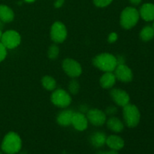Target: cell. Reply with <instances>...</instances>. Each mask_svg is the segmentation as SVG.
<instances>
[{"label":"cell","instance_id":"1","mask_svg":"<svg viewBox=\"0 0 154 154\" xmlns=\"http://www.w3.org/2000/svg\"><path fill=\"white\" fill-rule=\"evenodd\" d=\"M1 147L5 153L16 154L22 148V140L17 133L10 132L3 138Z\"/></svg>","mask_w":154,"mask_h":154},{"label":"cell","instance_id":"2","mask_svg":"<svg viewBox=\"0 0 154 154\" xmlns=\"http://www.w3.org/2000/svg\"><path fill=\"white\" fill-rule=\"evenodd\" d=\"M93 63L96 68L104 72H113L117 66V58L113 54L103 53L96 56Z\"/></svg>","mask_w":154,"mask_h":154},{"label":"cell","instance_id":"3","mask_svg":"<svg viewBox=\"0 0 154 154\" xmlns=\"http://www.w3.org/2000/svg\"><path fill=\"white\" fill-rule=\"evenodd\" d=\"M139 11L133 7H127L124 8L120 15V26L125 29L133 28L139 20Z\"/></svg>","mask_w":154,"mask_h":154},{"label":"cell","instance_id":"4","mask_svg":"<svg viewBox=\"0 0 154 154\" xmlns=\"http://www.w3.org/2000/svg\"><path fill=\"white\" fill-rule=\"evenodd\" d=\"M123 108V116L126 126L129 128L138 126L141 119V114L137 106L129 103Z\"/></svg>","mask_w":154,"mask_h":154},{"label":"cell","instance_id":"5","mask_svg":"<svg viewBox=\"0 0 154 154\" xmlns=\"http://www.w3.org/2000/svg\"><path fill=\"white\" fill-rule=\"evenodd\" d=\"M52 103L56 106L61 108H67L72 102V97L70 93L63 89L54 90L51 96Z\"/></svg>","mask_w":154,"mask_h":154},{"label":"cell","instance_id":"6","mask_svg":"<svg viewBox=\"0 0 154 154\" xmlns=\"http://www.w3.org/2000/svg\"><path fill=\"white\" fill-rule=\"evenodd\" d=\"M51 38L54 42L57 44L63 43L67 38V29L60 21H57L54 23L51 28Z\"/></svg>","mask_w":154,"mask_h":154},{"label":"cell","instance_id":"7","mask_svg":"<svg viewBox=\"0 0 154 154\" xmlns=\"http://www.w3.org/2000/svg\"><path fill=\"white\" fill-rule=\"evenodd\" d=\"M21 37L19 33L14 30H8L2 33L1 38V43L6 49H14L20 44Z\"/></svg>","mask_w":154,"mask_h":154},{"label":"cell","instance_id":"8","mask_svg":"<svg viewBox=\"0 0 154 154\" xmlns=\"http://www.w3.org/2000/svg\"><path fill=\"white\" fill-rule=\"evenodd\" d=\"M62 66L65 73L70 78H77L82 73V67L81 64L73 59H65L62 63Z\"/></svg>","mask_w":154,"mask_h":154},{"label":"cell","instance_id":"9","mask_svg":"<svg viewBox=\"0 0 154 154\" xmlns=\"http://www.w3.org/2000/svg\"><path fill=\"white\" fill-rule=\"evenodd\" d=\"M87 117L88 121L95 126H102L106 123V114L99 109H90L87 111Z\"/></svg>","mask_w":154,"mask_h":154},{"label":"cell","instance_id":"10","mask_svg":"<svg viewBox=\"0 0 154 154\" xmlns=\"http://www.w3.org/2000/svg\"><path fill=\"white\" fill-rule=\"evenodd\" d=\"M114 74L116 78L121 82L128 83L130 82L133 79V73L132 71L126 65H117L114 71Z\"/></svg>","mask_w":154,"mask_h":154},{"label":"cell","instance_id":"11","mask_svg":"<svg viewBox=\"0 0 154 154\" xmlns=\"http://www.w3.org/2000/svg\"><path fill=\"white\" fill-rule=\"evenodd\" d=\"M110 95H111V97L113 101L118 106L124 107L125 105H128L130 101L129 95L125 90H121V89H112L110 92Z\"/></svg>","mask_w":154,"mask_h":154},{"label":"cell","instance_id":"12","mask_svg":"<svg viewBox=\"0 0 154 154\" xmlns=\"http://www.w3.org/2000/svg\"><path fill=\"white\" fill-rule=\"evenodd\" d=\"M88 120L87 116L82 112H74L72 119V125L76 130L84 131L88 126Z\"/></svg>","mask_w":154,"mask_h":154},{"label":"cell","instance_id":"13","mask_svg":"<svg viewBox=\"0 0 154 154\" xmlns=\"http://www.w3.org/2000/svg\"><path fill=\"white\" fill-rule=\"evenodd\" d=\"M105 144L108 146L109 148L114 150H121L123 148L125 145L124 140L121 138V137L118 136L116 135H110V136L107 137L106 143Z\"/></svg>","mask_w":154,"mask_h":154},{"label":"cell","instance_id":"14","mask_svg":"<svg viewBox=\"0 0 154 154\" xmlns=\"http://www.w3.org/2000/svg\"><path fill=\"white\" fill-rule=\"evenodd\" d=\"M139 15L144 20L147 22L154 20V4L145 3L140 8Z\"/></svg>","mask_w":154,"mask_h":154},{"label":"cell","instance_id":"15","mask_svg":"<svg viewBox=\"0 0 154 154\" xmlns=\"http://www.w3.org/2000/svg\"><path fill=\"white\" fill-rule=\"evenodd\" d=\"M73 114L74 111L72 110H65V111H61L57 115V123L61 126H64V127L72 125V119Z\"/></svg>","mask_w":154,"mask_h":154},{"label":"cell","instance_id":"16","mask_svg":"<svg viewBox=\"0 0 154 154\" xmlns=\"http://www.w3.org/2000/svg\"><path fill=\"white\" fill-rule=\"evenodd\" d=\"M117 78L113 72H105L100 78V85L104 89H111L115 84Z\"/></svg>","mask_w":154,"mask_h":154},{"label":"cell","instance_id":"17","mask_svg":"<svg viewBox=\"0 0 154 154\" xmlns=\"http://www.w3.org/2000/svg\"><path fill=\"white\" fill-rule=\"evenodd\" d=\"M107 136L104 132H96L90 136V141L92 145L96 148L103 147L106 143Z\"/></svg>","mask_w":154,"mask_h":154},{"label":"cell","instance_id":"18","mask_svg":"<svg viewBox=\"0 0 154 154\" xmlns=\"http://www.w3.org/2000/svg\"><path fill=\"white\" fill-rule=\"evenodd\" d=\"M106 123L108 129L112 131V132H116V133L121 132L124 129L123 123L117 117H111L108 120H106Z\"/></svg>","mask_w":154,"mask_h":154},{"label":"cell","instance_id":"19","mask_svg":"<svg viewBox=\"0 0 154 154\" xmlns=\"http://www.w3.org/2000/svg\"><path fill=\"white\" fill-rule=\"evenodd\" d=\"M14 18V13L8 6L1 5H0V20L3 23H10Z\"/></svg>","mask_w":154,"mask_h":154},{"label":"cell","instance_id":"20","mask_svg":"<svg viewBox=\"0 0 154 154\" xmlns=\"http://www.w3.org/2000/svg\"><path fill=\"white\" fill-rule=\"evenodd\" d=\"M42 84L45 90L48 91H54L57 87V82L53 77L45 75L42 79Z\"/></svg>","mask_w":154,"mask_h":154},{"label":"cell","instance_id":"21","mask_svg":"<svg viewBox=\"0 0 154 154\" xmlns=\"http://www.w3.org/2000/svg\"><path fill=\"white\" fill-rule=\"evenodd\" d=\"M140 38L143 42H150L154 38V29L153 26H146L140 32Z\"/></svg>","mask_w":154,"mask_h":154},{"label":"cell","instance_id":"22","mask_svg":"<svg viewBox=\"0 0 154 154\" xmlns=\"http://www.w3.org/2000/svg\"><path fill=\"white\" fill-rule=\"evenodd\" d=\"M60 54V48L57 45H52L50 46L48 51V57L51 60H56Z\"/></svg>","mask_w":154,"mask_h":154},{"label":"cell","instance_id":"23","mask_svg":"<svg viewBox=\"0 0 154 154\" xmlns=\"http://www.w3.org/2000/svg\"><path fill=\"white\" fill-rule=\"evenodd\" d=\"M69 93L73 95H76L78 93L80 90V84L76 80H72L70 81L69 84Z\"/></svg>","mask_w":154,"mask_h":154},{"label":"cell","instance_id":"24","mask_svg":"<svg viewBox=\"0 0 154 154\" xmlns=\"http://www.w3.org/2000/svg\"><path fill=\"white\" fill-rule=\"evenodd\" d=\"M113 0H93L95 5L99 8H104L106 6L109 5Z\"/></svg>","mask_w":154,"mask_h":154},{"label":"cell","instance_id":"25","mask_svg":"<svg viewBox=\"0 0 154 154\" xmlns=\"http://www.w3.org/2000/svg\"><path fill=\"white\" fill-rule=\"evenodd\" d=\"M6 56H7V49L0 42V63L5 59Z\"/></svg>","mask_w":154,"mask_h":154},{"label":"cell","instance_id":"26","mask_svg":"<svg viewBox=\"0 0 154 154\" xmlns=\"http://www.w3.org/2000/svg\"><path fill=\"white\" fill-rule=\"evenodd\" d=\"M117 108L115 106H109L105 111V114L106 115H114V114H117Z\"/></svg>","mask_w":154,"mask_h":154},{"label":"cell","instance_id":"27","mask_svg":"<svg viewBox=\"0 0 154 154\" xmlns=\"http://www.w3.org/2000/svg\"><path fill=\"white\" fill-rule=\"evenodd\" d=\"M117 39H118V35H117V33L111 32L108 37V42H109V43L113 44L114 43V42H117Z\"/></svg>","mask_w":154,"mask_h":154},{"label":"cell","instance_id":"28","mask_svg":"<svg viewBox=\"0 0 154 154\" xmlns=\"http://www.w3.org/2000/svg\"><path fill=\"white\" fill-rule=\"evenodd\" d=\"M64 2L65 0H57V1L55 2V3H54V6H55V8H61L62 6L63 5Z\"/></svg>","mask_w":154,"mask_h":154},{"label":"cell","instance_id":"29","mask_svg":"<svg viewBox=\"0 0 154 154\" xmlns=\"http://www.w3.org/2000/svg\"><path fill=\"white\" fill-rule=\"evenodd\" d=\"M116 58H117V65L125 64V60L122 56H117V57H116Z\"/></svg>","mask_w":154,"mask_h":154},{"label":"cell","instance_id":"30","mask_svg":"<svg viewBox=\"0 0 154 154\" xmlns=\"http://www.w3.org/2000/svg\"><path fill=\"white\" fill-rule=\"evenodd\" d=\"M97 154H118V152L117 150H108V151H101L99 153H98Z\"/></svg>","mask_w":154,"mask_h":154},{"label":"cell","instance_id":"31","mask_svg":"<svg viewBox=\"0 0 154 154\" xmlns=\"http://www.w3.org/2000/svg\"><path fill=\"white\" fill-rule=\"evenodd\" d=\"M141 1L142 0H129V2L133 5H138L141 2Z\"/></svg>","mask_w":154,"mask_h":154},{"label":"cell","instance_id":"32","mask_svg":"<svg viewBox=\"0 0 154 154\" xmlns=\"http://www.w3.org/2000/svg\"><path fill=\"white\" fill-rule=\"evenodd\" d=\"M25 2H29V3H31V2H35V0H24Z\"/></svg>","mask_w":154,"mask_h":154},{"label":"cell","instance_id":"33","mask_svg":"<svg viewBox=\"0 0 154 154\" xmlns=\"http://www.w3.org/2000/svg\"><path fill=\"white\" fill-rule=\"evenodd\" d=\"M3 23H3L2 21L0 20V29H2V27L3 26Z\"/></svg>","mask_w":154,"mask_h":154},{"label":"cell","instance_id":"34","mask_svg":"<svg viewBox=\"0 0 154 154\" xmlns=\"http://www.w3.org/2000/svg\"><path fill=\"white\" fill-rule=\"evenodd\" d=\"M2 35V30H1V29H0V40H1Z\"/></svg>","mask_w":154,"mask_h":154},{"label":"cell","instance_id":"35","mask_svg":"<svg viewBox=\"0 0 154 154\" xmlns=\"http://www.w3.org/2000/svg\"><path fill=\"white\" fill-rule=\"evenodd\" d=\"M153 29H154V22H153Z\"/></svg>","mask_w":154,"mask_h":154},{"label":"cell","instance_id":"36","mask_svg":"<svg viewBox=\"0 0 154 154\" xmlns=\"http://www.w3.org/2000/svg\"><path fill=\"white\" fill-rule=\"evenodd\" d=\"M0 154H3L2 153V152H0Z\"/></svg>","mask_w":154,"mask_h":154}]
</instances>
